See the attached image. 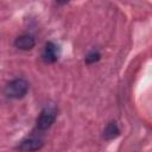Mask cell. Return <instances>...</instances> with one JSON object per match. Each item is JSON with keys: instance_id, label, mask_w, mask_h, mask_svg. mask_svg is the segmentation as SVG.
I'll list each match as a JSON object with an SVG mask.
<instances>
[{"instance_id": "3957f363", "label": "cell", "mask_w": 152, "mask_h": 152, "mask_svg": "<svg viewBox=\"0 0 152 152\" xmlns=\"http://www.w3.org/2000/svg\"><path fill=\"white\" fill-rule=\"evenodd\" d=\"M43 145H44V142H43L42 138L30 137V138H26V139L21 140L15 146V150H19V151H38L43 147Z\"/></svg>"}, {"instance_id": "8992f818", "label": "cell", "mask_w": 152, "mask_h": 152, "mask_svg": "<svg viewBox=\"0 0 152 152\" xmlns=\"http://www.w3.org/2000/svg\"><path fill=\"white\" fill-rule=\"evenodd\" d=\"M119 135H120V128H119V126L116 125L115 121H110L106 126V128L103 131V138L106 140H112V139H115Z\"/></svg>"}, {"instance_id": "6da1fadb", "label": "cell", "mask_w": 152, "mask_h": 152, "mask_svg": "<svg viewBox=\"0 0 152 152\" xmlns=\"http://www.w3.org/2000/svg\"><path fill=\"white\" fill-rule=\"evenodd\" d=\"M28 82L25 80V78H14L12 80L11 82H8L5 88H4V94L10 97V99H15V100H19V99H23L27 91H28Z\"/></svg>"}, {"instance_id": "52a82bcc", "label": "cell", "mask_w": 152, "mask_h": 152, "mask_svg": "<svg viewBox=\"0 0 152 152\" xmlns=\"http://www.w3.org/2000/svg\"><path fill=\"white\" fill-rule=\"evenodd\" d=\"M100 58H101V53L97 50H93L86 56V63L87 64H94V63L99 62Z\"/></svg>"}, {"instance_id": "ba28073f", "label": "cell", "mask_w": 152, "mask_h": 152, "mask_svg": "<svg viewBox=\"0 0 152 152\" xmlns=\"http://www.w3.org/2000/svg\"><path fill=\"white\" fill-rule=\"evenodd\" d=\"M70 0H56V2H58L59 5H65V4H68Z\"/></svg>"}, {"instance_id": "5b68a950", "label": "cell", "mask_w": 152, "mask_h": 152, "mask_svg": "<svg viewBox=\"0 0 152 152\" xmlns=\"http://www.w3.org/2000/svg\"><path fill=\"white\" fill-rule=\"evenodd\" d=\"M34 45H36V39L31 34H21L19 37H17L14 40V46L23 51L32 50L34 48Z\"/></svg>"}, {"instance_id": "7a4b0ae2", "label": "cell", "mask_w": 152, "mask_h": 152, "mask_svg": "<svg viewBox=\"0 0 152 152\" xmlns=\"http://www.w3.org/2000/svg\"><path fill=\"white\" fill-rule=\"evenodd\" d=\"M57 118V108L53 106V104H49V106H45L39 116L37 118V121H36V128L39 131V132H43V131H46L49 129L55 120Z\"/></svg>"}, {"instance_id": "277c9868", "label": "cell", "mask_w": 152, "mask_h": 152, "mask_svg": "<svg viewBox=\"0 0 152 152\" xmlns=\"http://www.w3.org/2000/svg\"><path fill=\"white\" fill-rule=\"evenodd\" d=\"M43 59L46 63H55L59 56V49L53 42H48L43 51Z\"/></svg>"}]
</instances>
